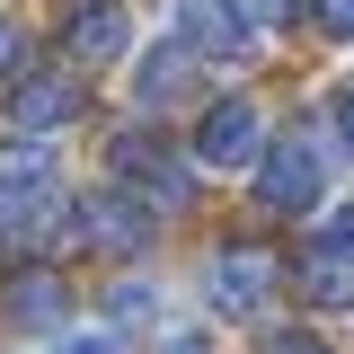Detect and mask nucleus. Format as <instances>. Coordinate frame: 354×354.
<instances>
[{
    "instance_id": "obj_12",
    "label": "nucleus",
    "mask_w": 354,
    "mask_h": 354,
    "mask_svg": "<svg viewBox=\"0 0 354 354\" xmlns=\"http://www.w3.org/2000/svg\"><path fill=\"white\" fill-rule=\"evenodd\" d=\"M310 18H319L328 44H354V0H310Z\"/></svg>"
},
{
    "instance_id": "obj_17",
    "label": "nucleus",
    "mask_w": 354,
    "mask_h": 354,
    "mask_svg": "<svg viewBox=\"0 0 354 354\" xmlns=\"http://www.w3.org/2000/svg\"><path fill=\"white\" fill-rule=\"evenodd\" d=\"M266 354H328V346H310V337H274Z\"/></svg>"
},
{
    "instance_id": "obj_6",
    "label": "nucleus",
    "mask_w": 354,
    "mask_h": 354,
    "mask_svg": "<svg viewBox=\"0 0 354 354\" xmlns=\"http://www.w3.org/2000/svg\"><path fill=\"white\" fill-rule=\"evenodd\" d=\"M204 292H213V310H230V319H257L266 292H274V266H266L257 248H230V257H213Z\"/></svg>"
},
{
    "instance_id": "obj_7",
    "label": "nucleus",
    "mask_w": 354,
    "mask_h": 354,
    "mask_svg": "<svg viewBox=\"0 0 354 354\" xmlns=\"http://www.w3.org/2000/svg\"><path fill=\"white\" fill-rule=\"evenodd\" d=\"M124 0H80V9H71V53H80V62H115V53H124Z\"/></svg>"
},
{
    "instance_id": "obj_9",
    "label": "nucleus",
    "mask_w": 354,
    "mask_h": 354,
    "mask_svg": "<svg viewBox=\"0 0 354 354\" xmlns=\"http://www.w3.org/2000/svg\"><path fill=\"white\" fill-rule=\"evenodd\" d=\"M186 62H195L186 44H160V62H142V80H133V97H142V106H169L177 88H186Z\"/></svg>"
},
{
    "instance_id": "obj_4",
    "label": "nucleus",
    "mask_w": 354,
    "mask_h": 354,
    "mask_svg": "<svg viewBox=\"0 0 354 354\" xmlns=\"http://www.w3.org/2000/svg\"><path fill=\"white\" fill-rule=\"evenodd\" d=\"M301 292H310L319 310H354V213H337V221L301 248Z\"/></svg>"
},
{
    "instance_id": "obj_10",
    "label": "nucleus",
    "mask_w": 354,
    "mask_h": 354,
    "mask_svg": "<svg viewBox=\"0 0 354 354\" xmlns=\"http://www.w3.org/2000/svg\"><path fill=\"white\" fill-rule=\"evenodd\" d=\"M9 319H18V328H53V319H62V283H53V274L9 283Z\"/></svg>"
},
{
    "instance_id": "obj_8",
    "label": "nucleus",
    "mask_w": 354,
    "mask_h": 354,
    "mask_svg": "<svg viewBox=\"0 0 354 354\" xmlns=\"http://www.w3.org/2000/svg\"><path fill=\"white\" fill-rule=\"evenodd\" d=\"M80 230H88V239H106V248H142L151 221L124 204V186H106V195H88V204H80Z\"/></svg>"
},
{
    "instance_id": "obj_14",
    "label": "nucleus",
    "mask_w": 354,
    "mask_h": 354,
    "mask_svg": "<svg viewBox=\"0 0 354 354\" xmlns=\"http://www.w3.org/2000/svg\"><path fill=\"white\" fill-rule=\"evenodd\" d=\"M283 9H292V0H239V27L257 36V27H274V18H283Z\"/></svg>"
},
{
    "instance_id": "obj_13",
    "label": "nucleus",
    "mask_w": 354,
    "mask_h": 354,
    "mask_svg": "<svg viewBox=\"0 0 354 354\" xmlns=\"http://www.w3.org/2000/svg\"><path fill=\"white\" fill-rule=\"evenodd\" d=\"M151 310H160L151 283H124V292H115V319H151Z\"/></svg>"
},
{
    "instance_id": "obj_1",
    "label": "nucleus",
    "mask_w": 354,
    "mask_h": 354,
    "mask_svg": "<svg viewBox=\"0 0 354 354\" xmlns=\"http://www.w3.org/2000/svg\"><path fill=\"white\" fill-rule=\"evenodd\" d=\"M62 186V160L44 133H18L0 142V230H44V204Z\"/></svg>"
},
{
    "instance_id": "obj_16",
    "label": "nucleus",
    "mask_w": 354,
    "mask_h": 354,
    "mask_svg": "<svg viewBox=\"0 0 354 354\" xmlns=\"http://www.w3.org/2000/svg\"><path fill=\"white\" fill-rule=\"evenodd\" d=\"M337 133H346V151H354V80L337 88Z\"/></svg>"
},
{
    "instance_id": "obj_3",
    "label": "nucleus",
    "mask_w": 354,
    "mask_h": 354,
    "mask_svg": "<svg viewBox=\"0 0 354 354\" xmlns=\"http://www.w3.org/2000/svg\"><path fill=\"white\" fill-rule=\"evenodd\" d=\"M257 195L274 204V213H310V204L328 195V160L310 151L301 133H283V142H274V151L257 160Z\"/></svg>"
},
{
    "instance_id": "obj_18",
    "label": "nucleus",
    "mask_w": 354,
    "mask_h": 354,
    "mask_svg": "<svg viewBox=\"0 0 354 354\" xmlns=\"http://www.w3.org/2000/svg\"><path fill=\"white\" fill-rule=\"evenodd\" d=\"M62 354H115V346H106V337H71Z\"/></svg>"
},
{
    "instance_id": "obj_5",
    "label": "nucleus",
    "mask_w": 354,
    "mask_h": 354,
    "mask_svg": "<svg viewBox=\"0 0 354 354\" xmlns=\"http://www.w3.org/2000/svg\"><path fill=\"white\" fill-rule=\"evenodd\" d=\"M106 169L124 177V186H142L133 204H177V195H186V169H177V160L160 151V142H151V133H115Z\"/></svg>"
},
{
    "instance_id": "obj_11",
    "label": "nucleus",
    "mask_w": 354,
    "mask_h": 354,
    "mask_svg": "<svg viewBox=\"0 0 354 354\" xmlns=\"http://www.w3.org/2000/svg\"><path fill=\"white\" fill-rule=\"evenodd\" d=\"M62 115H71V80H27L18 88V124L27 133H53Z\"/></svg>"
},
{
    "instance_id": "obj_19",
    "label": "nucleus",
    "mask_w": 354,
    "mask_h": 354,
    "mask_svg": "<svg viewBox=\"0 0 354 354\" xmlns=\"http://www.w3.org/2000/svg\"><path fill=\"white\" fill-rule=\"evenodd\" d=\"M160 354H213V346H204V337H177V346H160Z\"/></svg>"
},
{
    "instance_id": "obj_15",
    "label": "nucleus",
    "mask_w": 354,
    "mask_h": 354,
    "mask_svg": "<svg viewBox=\"0 0 354 354\" xmlns=\"http://www.w3.org/2000/svg\"><path fill=\"white\" fill-rule=\"evenodd\" d=\"M18 62H27V44H18V27H9V18H0V71H18Z\"/></svg>"
},
{
    "instance_id": "obj_2",
    "label": "nucleus",
    "mask_w": 354,
    "mask_h": 354,
    "mask_svg": "<svg viewBox=\"0 0 354 354\" xmlns=\"http://www.w3.org/2000/svg\"><path fill=\"white\" fill-rule=\"evenodd\" d=\"M195 160H204V169H257V160H266L257 106H248V97H213L204 124H195Z\"/></svg>"
}]
</instances>
